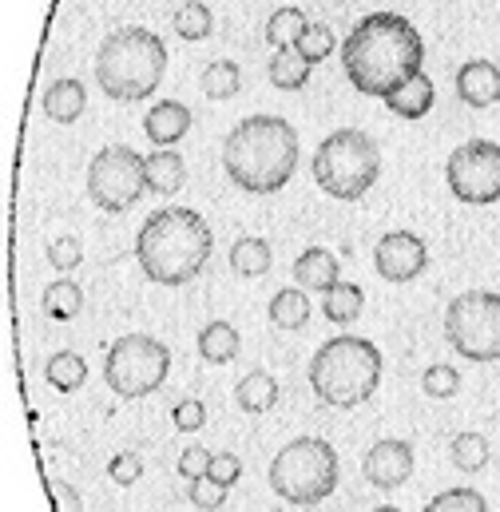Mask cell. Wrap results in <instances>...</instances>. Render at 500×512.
<instances>
[{
  "label": "cell",
  "instance_id": "cell-1",
  "mask_svg": "<svg viewBox=\"0 0 500 512\" xmlns=\"http://www.w3.org/2000/svg\"><path fill=\"white\" fill-rule=\"evenodd\" d=\"M425 60V44L417 28L397 12H370L342 40V68L362 96L389 100L405 88Z\"/></svg>",
  "mask_w": 500,
  "mask_h": 512
},
{
  "label": "cell",
  "instance_id": "cell-2",
  "mask_svg": "<svg viewBox=\"0 0 500 512\" xmlns=\"http://www.w3.org/2000/svg\"><path fill=\"white\" fill-rule=\"evenodd\" d=\"M215 247L207 219L191 207H163L147 215L135 235V258L155 286H187L203 274Z\"/></svg>",
  "mask_w": 500,
  "mask_h": 512
},
{
  "label": "cell",
  "instance_id": "cell-3",
  "mask_svg": "<svg viewBox=\"0 0 500 512\" xmlns=\"http://www.w3.org/2000/svg\"><path fill=\"white\" fill-rule=\"evenodd\" d=\"M227 179L247 195H274L298 171V131L278 116H250L223 139Z\"/></svg>",
  "mask_w": 500,
  "mask_h": 512
},
{
  "label": "cell",
  "instance_id": "cell-4",
  "mask_svg": "<svg viewBox=\"0 0 500 512\" xmlns=\"http://www.w3.org/2000/svg\"><path fill=\"white\" fill-rule=\"evenodd\" d=\"M381 370H385L381 350L370 338L338 334V338L322 342L318 354L310 358V389L322 405L354 409L377 393Z\"/></svg>",
  "mask_w": 500,
  "mask_h": 512
},
{
  "label": "cell",
  "instance_id": "cell-5",
  "mask_svg": "<svg viewBox=\"0 0 500 512\" xmlns=\"http://www.w3.org/2000/svg\"><path fill=\"white\" fill-rule=\"evenodd\" d=\"M167 72V48L151 28H116L96 52V80L104 96L131 104L147 100Z\"/></svg>",
  "mask_w": 500,
  "mask_h": 512
},
{
  "label": "cell",
  "instance_id": "cell-6",
  "mask_svg": "<svg viewBox=\"0 0 500 512\" xmlns=\"http://www.w3.org/2000/svg\"><path fill=\"white\" fill-rule=\"evenodd\" d=\"M314 183L342 199V203H354L362 195H370V187L377 183L381 175V151L377 143L358 128H342V131H330L318 151H314Z\"/></svg>",
  "mask_w": 500,
  "mask_h": 512
},
{
  "label": "cell",
  "instance_id": "cell-7",
  "mask_svg": "<svg viewBox=\"0 0 500 512\" xmlns=\"http://www.w3.org/2000/svg\"><path fill=\"white\" fill-rule=\"evenodd\" d=\"M338 449L322 437H298L270 461V489L290 505H322L338 489Z\"/></svg>",
  "mask_w": 500,
  "mask_h": 512
},
{
  "label": "cell",
  "instance_id": "cell-8",
  "mask_svg": "<svg viewBox=\"0 0 500 512\" xmlns=\"http://www.w3.org/2000/svg\"><path fill=\"white\" fill-rule=\"evenodd\" d=\"M445 338L469 362H500V294L465 290L445 310Z\"/></svg>",
  "mask_w": 500,
  "mask_h": 512
},
{
  "label": "cell",
  "instance_id": "cell-9",
  "mask_svg": "<svg viewBox=\"0 0 500 512\" xmlns=\"http://www.w3.org/2000/svg\"><path fill=\"white\" fill-rule=\"evenodd\" d=\"M167 374H171V350L151 334L116 338L104 358V382L112 385L116 397H127V401L163 389Z\"/></svg>",
  "mask_w": 500,
  "mask_h": 512
},
{
  "label": "cell",
  "instance_id": "cell-10",
  "mask_svg": "<svg viewBox=\"0 0 500 512\" xmlns=\"http://www.w3.org/2000/svg\"><path fill=\"white\" fill-rule=\"evenodd\" d=\"M143 191H147V159L139 151L124 143L96 151V159L88 163V199L100 211L124 215L143 199Z\"/></svg>",
  "mask_w": 500,
  "mask_h": 512
},
{
  "label": "cell",
  "instance_id": "cell-11",
  "mask_svg": "<svg viewBox=\"0 0 500 512\" xmlns=\"http://www.w3.org/2000/svg\"><path fill=\"white\" fill-rule=\"evenodd\" d=\"M445 183L461 203L485 207L500 199V143L469 139L445 163Z\"/></svg>",
  "mask_w": 500,
  "mask_h": 512
},
{
  "label": "cell",
  "instance_id": "cell-12",
  "mask_svg": "<svg viewBox=\"0 0 500 512\" xmlns=\"http://www.w3.org/2000/svg\"><path fill=\"white\" fill-rule=\"evenodd\" d=\"M429 266V251L421 243V235L413 231H389L381 235L374 247V270L385 282H413L417 274H425Z\"/></svg>",
  "mask_w": 500,
  "mask_h": 512
},
{
  "label": "cell",
  "instance_id": "cell-13",
  "mask_svg": "<svg viewBox=\"0 0 500 512\" xmlns=\"http://www.w3.org/2000/svg\"><path fill=\"white\" fill-rule=\"evenodd\" d=\"M362 473H366V481L374 489H381V493L401 489L413 477V445L409 441H397V437H381V441L370 445V453L362 461Z\"/></svg>",
  "mask_w": 500,
  "mask_h": 512
},
{
  "label": "cell",
  "instance_id": "cell-14",
  "mask_svg": "<svg viewBox=\"0 0 500 512\" xmlns=\"http://www.w3.org/2000/svg\"><path fill=\"white\" fill-rule=\"evenodd\" d=\"M457 96L469 108H489L500 100V68L493 60H465L457 68Z\"/></svg>",
  "mask_w": 500,
  "mask_h": 512
},
{
  "label": "cell",
  "instance_id": "cell-15",
  "mask_svg": "<svg viewBox=\"0 0 500 512\" xmlns=\"http://www.w3.org/2000/svg\"><path fill=\"white\" fill-rule=\"evenodd\" d=\"M294 282L302 290H322L330 294L342 278H338V258L330 255L326 247H306L302 255L294 258Z\"/></svg>",
  "mask_w": 500,
  "mask_h": 512
},
{
  "label": "cell",
  "instance_id": "cell-16",
  "mask_svg": "<svg viewBox=\"0 0 500 512\" xmlns=\"http://www.w3.org/2000/svg\"><path fill=\"white\" fill-rule=\"evenodd\" d=\"M84 104H88V92L76 76H60L44 92V116L56 124H76L84 116Z\"/></svg>",
  "mask_w": 500,
  "mask_h": 512
},
{
  "label": "cell",
  "instance_id": "cell-17",
  "mask_svg": "<svg viewBox=\"0 0 500 512\" xmlns=\"http://www.w3.org/2000/svg\"><path fill=\"white\" fill-rule=\"evenodd\" d=\"M143 131H147V139H151V143L171 147V143H179V139L191 131V112H187L179 100H159V104L147 112Z\"/></svg>",
  "mask_w": 500,
  "mask_h": 512
},
{
  "label": "cell",
  "instance_id": "cell-18",
  "mask_svg": "<svg viewBox=\"0 0 500 512\" xmlns=\"http://www.w3.org/2000/svg\"><path fill=\"white\" fill-rule=\"evenodd\" d=\"M433 100H437L433 80H429L425 72H417V76H413L405 88H397L385 104H389V112H393V116H401V120H421V116H429Z\"/></svg>",
  "mask_w": 500,
  "mask_h": 512
},
{
  "label": "cell",
  "instance_id": "cell-19",
  "mask_svg": "<svg viewBox=\"0 0 500 512\" xmlns=\"http://www.w3.org/2000/svg\"><path fill=\"white\" fill-rule=\"evenodd\" d=\"M187 183V167L179 151L159 147L155 155H147V191L151 195H179V187Z\"/></svg>",
  "mask_w": 500,
  "mask_h": 512
},
{
  "label": "cell",
  "instance_id": "cell-20",
  "mask_svg": "<svg viewBox=\"0 0 500 512\" xmlns=\"http://www.w3.org/2000/svg\"><path fill=\"white\" fill-rule=\"evenodd\" d=\"M239 346H243V338H239V330H235L231 322H219V318H215V322H207V326L199 330V358L211 362V366L235 362Z\"/></svg>",
  "mask_w": 500,
  "mask_h": 512
},
{
  "label": "cell",
  "instance_id": "cell-21",
  "mask_svg": "<svg viewBox=\"0 0 500 512\" xmlns=\"http://www.w3.org/2000/svg\"><path fill=\"white\" fill-rule=\"evenodd\" d=\"M270 322L278 326V330H302L306 322H310V298H306V290L298 286V290H278L274 298H270Z\"/></svg>",
  "mask_w": 500,
  "mask_h": 512
},
{
  "label": "cell",
  "instance_id": "cell-22",
  "mask_svg": "<svg viewBox=\"0 0 500 512\" xmlns=\"http://www.w3.org/2000/svg\"><path fill=\"white\" fill-rule=\"evenodd\" d=\"M235 401H239L243 413H270L274 401H278V382L266 370H250L235 389Z\"/></svg>",
  "mask_w": 500,
  "mask_h": 512
},
{
  "label": "cell",
  "instance_id": "cell-23",
  "mask_svg": "<svg viewBox=\"0 0 500 512\" xmlns=\"http://www.w3.org/2000/svg\"><path fill=\"white\" fill-rule=\"evenodd\" d=\"M44 378H48V385H52L56 393H76L80 385L88 382V362H84L80 354H72V350H60V354L48 358Z\"/></svg>",
  "mask_w": 500,
  "mask_h": 512
},
{
  "label": "cell",
  "instance_id": "cell-24",
  "mask_svg": "<svg viewBox=\"0 0 500 512\" xmlns=\"http://www.w3.org/2000/svg\"><path fill=\"white\" fill-rule=\"evenodd\" d=\"M306 28H310L306 12L294 8V4H286V8H274V16L266 20V40L274 44V52H278V48H294Z\"/></svg>",
  "mask_w": 500,
  "mask_h": 512
},
{
  "label": "cell",
  "instance_id": "cell-25",
  "mask_svg": "<svg viewBox=\"0 0 500 512\" xmlns=\"http://www.w3.org/2000/svg\"><path fill=\"white\" fill-rule=\"evenodd\" d=\"M80 310H84V290H80L72 278H56V282L44 290V314H48V318L72 322Z\"/></svg>",
  "mask_w": 500,
  "mask_h": 512
},
{
  "label": "cell",
  "instance_id": "cell-26",
  "mask_svg": "<svg viewBox=\"0 0 500 512\" xmlns=\"http://www.w3.org/2000/svg\"><path fill=\"white\" fill-rule=\"evenodd\" d=\"M231 266H235V274H243V278H258V274H266V270L274 266L270 243H266V239H258V235L239 239V243L231 247Z\"/></svg>",
  "mask_w": 500,
  "mask_h": 512
},
{
  "label": "cell",
  "instance_id": "cell-27",
  "mask_svg": "<svg viewBox=\"0 0 500 512\" xmlns=\"http://www.w3.org/2000/svg\"><path fill=\"white\" fill-rule=\"evenodd\" d=\"M306 80H310V64L294 48H278L270 60V84L282 92H298V88H306Z\"/></svg>",
  "mask_w": 500,
  "mask_h": 512
},
{
  "label": "cell",
  "instance_id": "cell-28",
  "mask_svg": "<svg viewBox=\"0 0 500 512\" xmlns=\"http://www.w3.org/2000/svg\"><path fill=\"white\" fill-rule=\"evenodd\" d=\"M362 306H366V294H362V286H354V282H338V286L326 294V302H322L326 318H330V322H338V326L358 322Z\"/></svg>",
  "mask_w": 500,
  "mask_h": 512
},
{
  "label": "cell",
  "instance_id": "cell-29",
  "mask_svg": "<svg viewBox=\"0 0 500 512\" xmlns=\"http://www.w3.org/2000/svg\"><path fill=\"white\" fill-rule=\"evenodd\" d=\"M449 457H453V465L461 473H481L493 461V449H489V441L481 433H457L453 445H449Z\"/></svg>",
  "mask_w": 500,
  "mask_h": 512
},
{
  "label": "cell",
  "instance_id": "cell-30",
  "mask_svg": "<svg viewBox=\"0 0 500 512\" xmlns=\"http://www.w3.org/2000/svg\"><path fill=\"white\" fill-rule=\"evenodd\" d=\"M239 88H243V72L235 60H215L203 68V92L211 100H231Z\"/></svg>",
  "mask_w": 500,
  "mask_h": 512
},
{
  "label": "cell",
  "instance_id": "cell-31",
  "mask_svg": "<svg viewBox=\"0 0 500 512\" xmlns=\"http://www.w3.org/2000/svg\"><path fill=\"white\" fill-rule=\"evenodd\" d=\"M211 8L203 4V0H187L179 12H175V32L183 36V40H207L211 36Z\"/></svg>",
  "mask_w": 500,
  "mask_h": 512
},
{
  "label": "cell",
  "instance_id": "cell-32",
  "mask_svg": "<svg viewBox=\"0 0 500 512\" xmlns=\"http://www.w3.org/2000/svg\"><path fill=\"white\" fill-rule=\"evenodd\" d=\"M334 44H338V40H334V32H330L326 24H310V28L298 36L294 52H298V56H302V60L314 68V64H322V60L334 52Z\"/></svg>",
  "mask_w": 500,
  "mask_h": 512
},
{
  "label": "cell",
  "instance_id": "cell-33",
  "mask_svg": "<svg viewBox=\"0 0 500 512\" xmlns=\"http://www.w3.org/2000/svg\"><path fill=\"white\" fill-rule=\"evenodd\" d=\"M425 512H489V501L477 489H445L425 505Z\"/></svg>",
  "mask_w": 500,
  "mask_h": 512
},
{
  "label": "cell",
  "instance_id": "cell-34",
  "mask_svg": "<svg viewBox=\"0 0 500 512\" xmlns=\"http://www.w3.org/2000/svg\"><path fill=\"white\" fill-rule=\"evenodd\" d=\"M421 389H425L429 397H453V393L461 389V374H457L453 366L437 362V366H429V370L421 374Z\"/></svg>",
  "mask_w": 500,
  "mask_h": 512
},
{
  "label": "cell",
  "instance_id": "cell-35",
  "mask_svg": "<svg viewBox=\"0 0 500 512\" xmlns=\"http://www.w3.org/2000/svg\"><path fill=\"white\" fill-rule=\"evenodd\" d=\"M108 477H112L120 489H131V485L143 477V457H139L135 449H124V453H116V457L108 461Z\"/></svg>",
  "mask_w": 500,
  "mask_h": 512
},
{
  "label": "cell",
  "instance_id": "cell-36",
  "mask_svg": "<svg viewBox=\"0 0 500 512\" xmlns=\"http://www.w3.org/2000/svg\"><path fill=\"white\" fill-rule=\"evenodd\" d=\"M48 262L56 266V270H76L80 262H84V247H80V239L76 235H60V239H52V247H48Z\"/></svg>",
  "mask_w": 500,
  "mask_h": 512
},
{
  "label": "cell",
  "instance_id": "cell-37",
  "mask_svg": "<svg viewBox=\"0 0 500 512\" xmlns=\"http://www.w3.org/2000/svg\"><path fill=\"white\" fill-rule=\"evenodd\" d=\"M187 497H191V505H195V509L215 512V509H223V501H227V489H223L219 481H211V477H199V481H191Z\"/></svg>",
  "mask_w": 500,
  "mask_h": 512
},
{
  "label": "cell",
  "instance_id": "cell-38",
  "mask_svg": "<svg viewBox=\"0 0 500 512\" xmlns=\"http://www.w3.org/2000/svg\"><path fill=\"white\" fill-rule=\"evenodd\" d=\"M171 421H175L179 433H199V429L207 425V405H203L199 397H187V401H179V405L171 409Z\"/></svg>",
  "mask_w": 500,
  "mask_h": 512
},
{
  "label": "cell",
  "instance_id": "cell-39",
  "mask_svg": "<svg viewBox=\"0 0 500 512\" xmlns=\"http://www.w3.org/2000/svg\"><path fill=\"white\" fill-rule=\"evenodd\" d=\"M211 449H203V445H191V449H183L179 453V477L183 481H199V477H207L211 473Z\"/></svg>",
  "mask_w": 500,
  "mask_h": 512
},
{
  "label": "cell",
  "instance_id": "cell-40",
  "mask_svg": "<svg viewBox=\"0 0 500 512\" xmlns=\"http://www.w3.org/2000/svg\"><path fill=\"white\" fill-rule=\"evenodd\" d=\"M211 481H219L223 489H231V485H239L243 481V461L235 457V453H215L211 457V473H207Z\"/></svg>",
  "mask_w": 500,
  "mask_h": 512
},
{
  "label": "cell",
  "instance_id": "cell-41",
  "mask_svg": "<svg viewBox=\"0 0 500 512\" xmlns=\"http://www.w3.org/2000/svg\"><path fill=\"white\" fill-rule=\"evenodd\" d=\"M48 489H52L56 512H84V501H80V493H76V489H72L68 481H52Z\"/></svg>",
  "mask_w": 500,
  "mask_h": 512
},
{
  "label": "cell",
  "instance_id": "cell-42",
  "mask_svg": "<svg viewBox=\"0 0 500 512\" xmlns=\"http://www.w3.org/2000/svg\"><path fill=\"white\" fill-rule=\"evenodd\" d=\"M374 512H401V509H393V505H381V509H374Z\"/></svg>",
  "mask_w": 500,
  "mask_h": 512
},
{
  "label": "cell",
  "instance_id": "cell-43",
  "mask_svg": "<svg viewBox=\"0 0 500 512\" xmlns=\"http://www.w3.org/2000/svg\"><path fill=\"white\" fill-rule=\"evenodd\" d=\"M270 512H282V509H270Z\"/></svg>",
  "mask_w": 500,
  "mask_h": 512
}]
</instances>
